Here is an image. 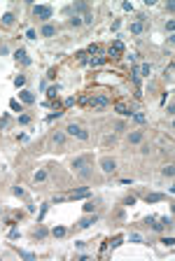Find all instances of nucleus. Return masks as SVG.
I'll use <instances>...</instances> for the list:
<instances>
[{"label":"nucleus","mask_w":175,"mask_h":261,"mask_svg":"<svg viewBox=\"0 0 175 261\" xmlns=\"http://www.w3.org/2000/svg\"><path fill=\"white\" fill-rule=\"evenodd\" d=\"M89 105L94 107V112H101L110 105V98L105 93H98V96H89Z\"/></svg>","instance_id":"1"},{"label":"nucleus","mask_w":175,"mask_h":261,"mask_svg":"<svg viewBox=\"0 0 175 261\" xmlns=\"http://www.w3.org/2000/svg\"><path fill=\"white\" fill-rule=\"evenodd\" d=\"M33 12H35V16L40 21H44V23L54 16V7L52 5H35V7H33Z\"/></svg>","instance_id":"2"},{"label":"nucleus","mask_w":175,"mask_h":261,"mask_svg":"<svg viewBox=\"0 0 175 261\" xmlns=\"http://www.w3.org/2000/svg\"><path fill=\"white\" fill-rule=\"evenodd\" d=\"M65 133H68V135H73V138H80V140H89V133H86V130H82L77 124H70L68 128H65Z\"/></svg>","instance_id":"3"},{"label":"nucleus","mask_w":175,"mask_h":261,"mask_svg":"<svg viewBox=\"0 0 175 261\" xmlns=\"http://www.w3.org/2000/svg\"><path fill=\"white\" fill-rule=\"evenodd\" d=\"M124 54V42L122 40H115L110 44V49H107V56H112V58H117V56H122Z\"/></svg>","instance_id":"4"},{"label":"nucleus","mask_w":175,"mask_h":261,"mask_svg":"<svg viewBox=\"0 0 175 261\" xmlns=\"http://www.w3.org/2000/svg\"><path fill=\"white\" fill-rule=\"evenodd\" d=\"M101 168H103V172H115L117 170V161L110 159V156H105V159H101Z\"/></svg>","instance_id":"5"},{"label":"nucleus","mask_w":175,"mask_h":261,"mask_svg":"<svg viewBox=\"0 0 175 261\" xmlns=\"http://www.w3.org/2000/svg\"><path fill=\"white\" fill-rule=\"evenodd\" d=\"M89 196H91V191H89V189H75V191H70L68 193V196H65V198H70V201H75V198H89Z\"/></svg>","instance_id":"6"},{"label":"nucleus","mask_w":175,"mask_h":261,"mask_svg":"<svg viewBox=\"0 0 175 261\" xmlns=\"http://www.w3.org/2000/svg\"><path fill=\"white\" fill-rule=\"evenodd\" d=\"M115 110L119 112V114H122V117H133V110H131V107H128L126 103H117V105H115Z\"/></svg>","instance_id":"7"},{"label":"nucleus","mask_w":175,"mask_h":261,"mask_svg":"<svg viewBox=\"0 0 175 261\" xmlns=\"http://www.w3.org/2000/svg\"><path fill=\"white\" fill-rule=\"evenodd\" d=\"M14 58H16V61H21L23 65H31V58H28L26 49H16V52H14Z\"/></svg>","instance_id":"8"},{"label":"nucleus","mask_w":175,"mask_h":261,"mask_svg":"<svg viewBox=\"0 0 175 261\" xmlns=\"http://www.w3.org/2000/svg\"><path fill=\"white\" fill-rule=\"evenodd\" d=\"M96 222H98V217H96V214H94V217H82V219L77 222V226H80V229H89V226L96 224Z\"/></svg>","instance_id":"9"},{"label":"nucleus","mask_w":175,"mask_h":261,"mask_svg":"<svg viewBox=\"0 0 175 261\" xmlns=\"http://www.w3.org/2000/svg\"><path fill=\"white\" fill-rule=\"evenodd\" d=\"M19 98L23 100L26 105H31V103H35V96H33V91H28V89H23V91H19Z\"/></svg>","instance_id":"10"},{"label":"nucleus","mask_w":175,"mask_h":261,"mask_svg":"<svg viewBox=\"0 0 175 261\" xmlns=\"http://www.w3.org/2000/svg\"><path fill=\"white\" fill-rule=\"evenodd\" d=\"M145 201L147 203H161V201H166V193H147Z\"/></svg>","instance_id":"11"},{"label":"nucleus","mask_w":175,"mask_h":261,"mask_svg":"<svg viewBox=\"0 0 175 261\" xmlns=\"http://www.w3.org/2000/svg\"><path fill=\"white\" fill-rule=\"evenodd\" d=\"M42 35H44V37L56 35V26H52V23H44V26H42Z\"/></svg>","instance_id":"12"},{"label":"nucleus","mask_w":175,"mask_h":261,"mask_svg":"<svg viewBox=\"0 0 175 261\" xmlns=\"http://www.w3.org/2000/svg\"><path fill=\"white\" fill-rule=\"evenodd\" d=\"M128 142H133V145H138V142H143V130H133L131 135H128Z\"/></svg>","instance_id":"13"},{"label":"nucleus","mask_w":175,"mask_h":261,"mask_svg":"<svg viewBox=\"0 0 175 261\" xmlns=\"http://www.w3.org/2000/svg\"><path fill=\"white\" fill-rule=\"evenodd\" d=\"M86 163H89V159H86V156H80V159H75V161H73V168H75V170H80V168H84Z\"/></svg>","instance_id":"14"},{"label":"nucleus","mask_w":175,"mask_h":261,"mask_svg":"<svg viewBox=\"0 0 175 261\" xmlns=\"http://www.w3.org/2000/svg\"><path fill=\"white\" fill-rule=\"evenodd\" d=\"M143 31H145V23H143V21H133V23H131V33L138 35V33H143Z\"/></svg>","instance_id":"15"},{"label":"nucleus","mask_w":175,"mask_h":261,"mask_svg":"<svg viewBox=\"0 0 175 261\" xmlns=\"http://www.w3.org/2000/svg\"><path fill=\"white\" fill-rule=\"evenodd\" d=\"M77 172H80V177H82V180H89V177H91V166L86 163V166H84V168H80Z\"/></svg>","instance_id":"16"},{"label":"nucleus","mask_w":175,"mask_h":261,"mask_svg":"<svg viewBox=\"0 0 175 261\" xmlns=\"http://www.w3.org/2000/svg\"><path fill=\"white\" fill-rule=\"evenodd\" d=\"M2 23H5V26H12V23H14V12H5V14H2Z\"/></svg>","instance_id":"17"},{"label":"nucleus","mask_w":175,"mask_h":261,"mask_svg":"<svg viewBox=\"0 0 175 261\" xmlns=\"http://www.w3.org/2000/svg\"><path fill=\"white\" fill-rule=\"evenodd\" d=\"M54 142H56V145H63V142H65V133L56 130V133H54Z\"/></svg>","instance_id":"18"},{"label":"nucleus","mask_w":175,"mask_h":261,"mask_svg":"<svg viewBox=\"0 0 175 261\" xmlns=\"http://www.w3.org/2000/svg\"><path fill=\"white\" fill-rule=\"evenodd\" d=\"M44 235H47V229H35L33 231V238H35V240H42Z\"/></svg>","instance_id":"19"},{"label":"nucleus","mask_w":175,"mask_h":261,"mask_svg":"<svg viewBox=\"0 0 175 261\" xmlns=\"http://www.w3.org/2000/svg\"><path fill=\"white\" fill-rule=\"evenodd\" d=\"M105 61H107V56H98V58H91L89 65H94V68H96V65H103Z\"/></svg>","instance_id":"20"},{"label":"nucleus","mask_w":175,"mask_h":261,"mask_svg":"<svg viewBox=\"0 0 175 261\" xmlns=\"http://www.w3.org/2000/svg\"><path fill=\"white\" fill-rule=\"evenodd\" d=\"M131 79H133V84H135V86H140V72H138V68L131 70Z\"/></svg>","instance_id":"21"},{"label":"nucleus","mask_w":175,"mask_h":261,"mask_svg":"<svg viewBox=\"0 0 175 261\" xmlns=\"http://www.w3.org/2000/svg\"><path fill=\"white\" fill-rule=\"evenodd\" d=\"M84 21H82V16H77V14H73L70 16V26H82Z\"/></svg>","instance_id":"22"},{"label":"nucleus","mask_w":175,"mask_h":261,"mask_svg":"<svg viewBox=\"0 0 175 261\" xmlns=\"http://www.w3.org/2000/svg\"><path fill=\"white\" fill-rule=\"evenodd\" d=\"M47 180V170H37L35 172V182H44Z\"/></svg>","instance_id":"23"},{"label":"nucleus","mask_w":175,"mask_h":261,"mask_svg":"<svg viewBox=\"0 0 175 261\" xmlns=\"http://www.w3.org/2000/svg\"><path fill=\"white\" fill-rule=\"evenodd\" d=\"M10 107L14 112H23V107H21V103H19V100H10Z\"/></svg>","instance_id":"24"},{"label":"nucleus","mask_w":175,"mask_h":261,"mask_svg":"<svg viewBox=\"0 0 175 261\" xmlns=\"http://www.w3.org/2000/svg\"><path fill=\"white\" fill-rule=\"evenodd\" d=\"M138 72H140V75H149V72H152V65H149V63H143Z\"/></svg>","instance_id":"25"},{"label":"nucleus","mask_w":175,"mask_h":261,"mask_svg":"<svg viewBox=\"0 0 175 261\" xmlns=\"http://www.w3.org/2000/svg\"><path fill=\"white\" fill-rule=\"evenodd\" d=\"M122 242H124V238H122V235H117L115 240H112V242H110V247H112V250H117V247L122 245Z\"/></svg>","instance_id":"26"},{"label":"nucleus","mask_w":175,"mask_h":261,"mask_svg":"<svg viewBox=\"0 0 175 261\" xmlns=\"http://www.w3.org/2000/svg\"><path fill=\"white\" fill-rule=\"evenodd\" d=\"M101 52V47H98V44H89V47H86V54H91V56H94V54H98Z\"/></svg>","instance_id":"27"},{"label":"nucleus","mask_w":175,"mask_h":261,"mask_svg":"<svg viewBox=\"0 0 175 261\" xmlns=\"http://www.w3.org/2000/svg\"><path fill=\"white\" fill-rule=\"evenodd\" d=\"M56 93H58V86H56V84L47 89V96H49V98H56Z\"/></svg>","instance_id":"28"},{"label":"nucleus","mask_w":175,"mask_h":261,"mask_svg":"<svg viewBox=\"0 0 175 261\" xmlns=\"http://www.w3.org/2000/svg\"><path fill=\"white\" fill-rule=\"evenodd\" d=\"M52 233L56 235V238H61V235H65V229H63V226H56V229H54Z\"/></svg>","instance_id":"29"},{"label":"nucleus","mask_w":175,"mask_h":261,"mask_svg":"<svg viewBox=\"0 0 175 261\" xmlns=\"http://www.w3.org/2000/svg\"><path fill=\"white\" fill-rule=\"evenodd\" d=\"M19 256H23V259H28V261L35 259V254H33V252H21V250H19Z\"/></svg>","instance_id":"30"},{"label":"nucleus","mask_w":175,"mask_h":261,"mask_svg":"<svg viewBox=\"0 0 175 261\" xmlns=\"http://www.w3.org/2000/svg\"><path fill=\"white\" fill-rule=\"evenodd\" d=\"M14 84L16 86H23V84H26V75H19V77L14 79Z\"/></svg>","instance_id":"31"},{"label":"nucleus","mask_w":175,"mask_h":261,"mask_svg":"<svg viewBox=\"0 0 175 261\" xmlns=\"http://www.w3.org/2000/svg\"><path fill=\"white\" fill-rule=\"evenodd\" d=\"M133 119L138 121V124H143V121H145V114H143V112H133Z\"/></svg>","instance_id":"32"},{"label":"nucleus","mask_w":175,"mask_h":261,"mask_svg":"<svg viewBox=\"0 0 175 261\" xmlns=\"http://www.w3.org/2000/svg\"><path fill=\"white\" fill-rule=\"evenodd\" d=\"M19 124H23V126L31 124V114H21V117H19Z\"/></svg>","instance_id":"33"},{"label":"nucleus","mask_w":175,"mask_h":261,"mask_svg":"<svg viewBox=\"0 0 175 261\" xmlns=\"http://www.w3.org/2000/svg\"><path fill=\"white\" fill-rule=\"evenodd\" d=\"M161 242H164V245H168V247H173V245H175V238H173V235H168V238H164Z\"/></svg>","instance_id":"34"},{"label":"nucleus","mask_w":175,"mask_h":261,"mask_svg":"<svg viewBox=\"0 0 175 261\" xmlns=\"http://www.w3.org/2000/svg\"><path fill=\"white\" fill-rule=\"evenodd\" d=\"M12 191H14V196H21V198H23V196H26V191H23L21 187H14V189H12Z\"/></svg>","instance_id":"35"},{"label":"nucleus","mask_w":175,"mask_h":261,"mask_svg":"<svg viewBox=\"0 0 175 261\" xmlns=\"http://www.w3.org/2000/svg\"><path fill=\"white\" fill-rule=\"evenodd\" d=\"M164 175L166 177H173V166H164Z\"/></svg>","instance_id":"36"},{"label":"nucleus","mask_w":175,"mask_h":261,"mask_svg":"<svg viewBox=\"0 0 175 261\" xmlns=\"http://www.w3.org/2000/svg\"><path fill=\"white\" fill-rule=\"evenodd\" d=\"M124 205H135V196H126V198H124Z\"/></svg>","instance_id":"37"},{"label":"nucleus","mask_w":175,"mask_h":261,"mask_svg":"<svg viewBox=\"0 0 175 261\" xmlns=\"http://www.w3.org/2000/svg\"><path fill=\"white\" fill-rule=\"evenodd\" d=\"M7 124H10V114H5V117H2V119H0V128H5Z\"/></svg>","instance_id":"38"},{"label":"nucleus","mask_w":175,"mask_h":261,"mask_svg":"<svg viewBox=\"0 0 175 261\" xmlns=\"http://www.w3.org/2000/svg\"><path fill=\"white\" fill-rule=\"evenodd\" d=\"M96 205H94V201H86V205H84V212H91Z\"/></svg>","instance_id":"39"},{"label":"nucleus","mask_w":175,"mask_h":261,"mask_svg":"<svg viewBox=\"0 0 175 261\" xmlns=\"http://www.w3.org/2000/svg\"><path fill=\"white\" fill-rule=\"evenodd\" d=\"M47 208H49V205H42V210H40V217H37V222H42V217L47 214Z\"/></svg>","instance_id":"40"},{"label":"nucleus","mask_w":175,"mask_h":261,"mask_svg":"<svg viewBox=\"0 0 175 261\" xmlns=\"http://www.w3.org/2000/svg\"><path fill=\"white\" fill-rule=\"evenodd\" d=\"M16 238H19V231L12 229V231H10V240H16Z\"/></svg>","instance_id":"41"},{"label":"nucleus","mask_w":175,"mask_h":261,"mask_svg":"<svg viewBox=\"0 0 175 261\" xmlns=\"http://www.w3.org/2000/svg\"><path fill=\"white\" fill-rule=\"evenodd\" d=\"M61 114H63V112H54V114H49V117H47V121H54V119H58Z\"/></svg>","instance_id":"42"},{"label":"nucleus","mask_w":175,"mask_h":261,"mask_svg":"<svg viewBox=\"0 0 175 261\" xmlns=\"http://www.w3.org/2000/svg\"><path fill=\"white\" fill-rule=\"evenodd\" d=\"M47 77H49V79H54V77H56V70L49 68V70H47Z\"/></svg>","instance_id":"43"},{"label":"nucleus","mask_w":175,"mask_h":261,"mask_svg":"<svg viewBox=\"0 0 175 261\" xmlns=\"http://www.w3.org/2000/svg\"><path fill=\"white\" fill-rule=\"evenodd\" d=\"M131 240H133V242H140V240H143V238H140L138 233H131Z\"/></svg>","instance_id":"44"},{"label":"nucleus","mask_w":175,"mask_h":261,"mask_svg":"<svg viewBox=\"0 0 175 261\" xmlns=\"http://www.w3.org/2000/svg\"><path fill=\"white\" fill-rule=\"evenodd\" d=\"M166 28H168V33L173 35V28H175V23H173V21H168V23H166Z\"/></svg>","instance_id":"45"},{"label":"nucleus","mask_w":175,"mask_h":261,"mask_svg":"<svg viewBox=\"0 0 175 261\" xmlns=\"http://www.w3.org/2000/svg\"><path fill=\"white\" fill-rule=\"evenodd\" d=\"M75 105V98H65V107H73Z\"/></svg>","instance_id":"46"},{"label":"nucleus","mask_w":175,"mask_h":261,"mask_svg":"<svg viewBox=\"0 0 175 261\" xmlns=\"http://www.w3.org/2000/svg\"><path fill=\"white\" fill-rule=\"evenodd\" d=\"M122 7H124V10H126V12H133V5H131V2H124Z\"/></svg>","instance_id":"47"}]
</instances>
